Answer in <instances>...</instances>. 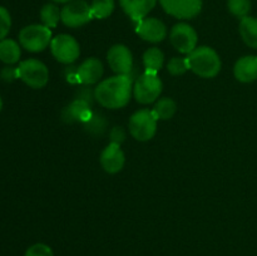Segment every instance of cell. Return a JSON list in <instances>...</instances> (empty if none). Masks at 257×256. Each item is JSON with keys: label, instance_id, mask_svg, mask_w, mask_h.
Here are the masks:
<instances>
[{"label": "cell", "instance_id": "2", "mask_svg": "<svg viewBox=\"0 0 257 256\" xmlns=\"http://www.w3.org/2000/svg\"><path fill=\"white\" fill-rule=\"evenodd\" d=\"M188 69L201 78H215L220 73L222 63L220 55L213 48L197 47L187 55Z\"/></svg>", "mask_w": 257, "mask_h": 256}, {"label": "cell", "instance_id": "17", "mask_svg": "<svg viewBox=\"0 0 257 256\" xmlns=\"http://www.w3.org/2000/svg\"><path fill=\"white\" fill-rule=\"evenodd\" d=\"M93 113L90 112V104L85 100L77 98L73 100L64 110H63V118L65 122H82L84 124L90 118Z\"/></svg>", "mask_w": 257, "mask_h": 256}, {"label": "cell", "instance_id": "28", "mask_svg": "<svg viewBox=\"0 0 257 256\" xmlns=\"http://www.w3.org/2000/svg\"><path fill=\"white\" fill-rule=\"evenodd\" d=\"M25 256H54L53 250L45 243H34L25 252Z\"/></svg>", "mask_w": 257, "mask_h": 256}, {"label": "cell", "instance_id": "3", "mask_svg": "<svg viewBox=\"0 0 257 256\" xmlns=\"http://www.w3.org/2000/svg\"><path fill=\"white\" fill-rule=\"evenodd\" d=\"M163 83L157 74L143 72L133 83V97L141 104H151L160 98Z\"/></svg>", "mask_w": 257, "mask_h": 256}, {"label": "cell", "instance_id": "24", "mask_svg": "<svg viewBox=\"0 0 257 256\" xmlns=\"http://www.w3.org/2000/svg\"><path fill=\"white\" fill-rule=\"evenodd\" d=\"M107 127V120L102 114L93 113L89 119L84 123V128L92 135H102Z\"/></svg>", "mask_w": 257, "mask_h": 256}, {"label": "cell", "instance_id": "11", "mask_svg": "<svg viewBox=\"0 0 257 256\" xmlns=\"http://www.w3.org/2000/svg\"><path fill=\"white\" fill-rule=\"evenodd\" d=\"M108 64L115 74L128 75L133 70V55L124 44H115L108 50Z\"/></svg>", "mask_w": 257, "mask_h": 256}, {"label": "cell", "instance_id": "9", "mask_svg": "<svg viewBox=\"0 0 257 256\" xmlns=\"http://www.w3.org/2000/svg\"><path fill=\"white\" fill-rule=\"evenodd\" d=\"M170 40L172 47L182 54H190L197 48V32L187 23H178L171 29Z\"/></svg>", "mask_w": 257, "mask_h": 256}, {"label": "cell", "instance_id": "26", "mask_svg": "<svg viewBox=\"0 0 257 256\" xmlns=\"http://www.w3.org/2000/svg\"><path fill=\"white\" fill-rule=\"evenodd\" d=\"M167 70L171 75H183L188 70V63L187 58H181V57H173L167 63Z\"/></svg>", "mask_w": 257, "mask_h": 256}, {"label": "cell", "instance_id": "15", "mask_svg": "<svg viewBox=\"0 0 257 256\" xmlns=\"http://www.w3.org/2000/svg\"><path fill=\"white\" fill-rule=\"evenodd\" d=\"M123 12L135 22L147 18L157 4V0H119Z\"/></svg>", "mask_w": 257, "mask_h": 256}, {"label": "cell", "instance_id": "4", "mask_svg": "<svg viewBox=\"0 0 257 256\" xmlns=\"http://www.w3.org/2000/svg\"><path fill=\"white\" fill-rule=\"evenodd\" d=\"M52 39V30L43 24L28 25L19 33L20 45L32 53H39L47 49Z\"/></svg>", "mask_w": 257, "mask_h": 256}, {"label": "cell", "instance_id": "13", "mask_svg": "<svg viewBox=\"0 0 257 256\" xmlns=\"http://www.w3.org/2000/svg\"><path fill=\"white\" fill-rule=\"evenodd\" d=\"M100 166L107 173L114 175L120 172L124 167L125 156L120 148V145L109 143L100 153Z\"/></svg>", "mask_w": 257, "mask_h": 256}, {"label": "cell", "instance_id": "1", "mask_svg": "<svg viewBox=\"0 0 257 256\" xmlns=\"http://www.w3.org/2000/svg\"><path fill=\"white\" fill-rule=\"evenodd\" d=\"M95 100L109 109H119L130 103L133 94L132 75L115 74L98 83L94 88Z\"/></svg>", "mask_w": 257, "mask_h": 256}, {"label": "cell", "instance_id": "30", "mask_svg": "<svg viewBox=\"0 0 257 256\" xmlns=\"http://www.w3.org/2000/svg\"><path fill=\"white\" fill-rule=\"evenodd\" d=\"M0 78H2L4 82H8V83L13 82V80H15L17 78H19V72H18V68L10 67V65L3 68L2 72H0Z\"/></svg>", "mask_w": 257, "mask_h": 256}, {"label": "cell", "instance_id": "20", "mask_svg": "<svg viewBox=\"0 0 257 256\" xmlns=\"http://www.w3.org/2000/svg\"><path fill=\"white\" fill-rule=\"evenodd\" d=\"M165 64V54L162 50L157 47H152L147 49L143 54V65L145 72L155 73L157 74Z\"/></svg>", "mask_w": 257, "mask_h": 256}, {"label": "cell", "instance_id": "31", "mask_svg": "<svg viewBox=\"0 0 257 256\" xmlns=\"http://www.w3.org/2000/svg\"><path fill=\"white\" fill-rule=\"evenodd\" d=\"M83 89H80L79 92H78V97L79 99H83L85 100L87 103H89L90 105H92L93 100L95 99V93H94V89H89L88 88V85H85V87H82Z\"/></svg>", "mask_w": 257, "mask_h": 256}, {"label": "cell", "instance_id": "12", "mask_svg": "<svg viewBox=\"0 0 257 256\" xmlns=\"http://www.w3.org/2000/svg\"><path fill=\"white\" fill-rule=\"evenodd\" d=\"M137 34L150 43H161L167 37V27L157 18H145L137 25Z\"/></svg>", "mask_w": 257, "mask_h": 256}, {"label": "cell", "instance_id": "27", "mask_svg": "<svg viewBox=\"0 0 257 256\" xmlns=\"http://www.w3.org/2000/svg\"><path fill=\"white\" fill-rule=\"evenodd\" d=\"M12 28V17L5 8L0 7V40L5 39Z\"/></svg>", "mask_w": 257, "mask_h": 256}, {"label": "cell", "instance_id": "23", "mask_svg": "<svg viewBox=\"0 0 257 256\" xmlns=\"http://www.w3.org/2000/svg\"><path fill=\"white\" fill-rule=\"evenodd\" d=\"M90 9H92L93 18L105 19L114 10V0H93Z\"/></svg>", "mask_w": 257, "mask_h": 256}, {"label": "cell", "instance_id": "29", "mask_svg": "<svg viewBox=\"0 0 257 256\" xmlns=\"http://www.w3.org/2000/svg\"><path fill=\"white\" fill-rule=\"evenodd\" d=\"M110 143H115V145H122L125 140V131L123 127H113L109 132Z\"/></svg>", "mask_w": 257, "mask_h": 256}, {"label": "cell", "instance_id": "32", "mask_svg": "<svg viewBox=\"0 0 257 256\" xmlns=\"http://www.w3.org/2000/svg\"><path fill=\"white\" fill-rule=\"evenodd\" d=\"M53 3H59V4H67V3L72 2V0H52Z\"/></svg>", "mask_w": 257, "mask_h": 256}, {"label": "cell", "instance_id": "8", "mask_svg": "<svg viewBox=\"0 0 257 256\" xmlns=\"http://www.w3.org/2000/svg\"><path fill=\"white\" fill-rule=\"evenodd\" d=\"M50 50L55 59L62 64H72L79 58V43L69 34H59L50 43Z\"/></svg>", "mask_w": 257, "mask_h": 256}, {"label": "cell", "instance_id": "5", "mask_svg": "<svg viewBox=\"0 0 257 256\" xmlns=\"http://www.w3.org/2000/svg\"><path fill=\"white\" fill-rule=\"evenodd\" d=\"M158 119L152 109H140L133 113L128 122L130 133L135 140L146 142L155 137Z\"/></svg>", "mask_w": 257, "mask_h": 256}, {"label": "cell", "instance_id": "16", "mask_svg": "<svg viewBox=\"0 0 257 256\" xmlns=\"http://www.w3.org/2000/svg\"><path fill=\"white\" fill-rule=\"evenodd\" d=\"M233 75L238 82L251 83L257 79V57L246 55L240 58L233 67Z\"/></svg>", "mask_w": 257, "mask_h": 256}, {"label": "cell", "instance_id": "14", "mask_svg": "<svg viewBox=\"0 0 257 256\" xmlns=\"http://www.w3.org/2000/svg\"><path fill=\"white\" fill-rule=\"evenodd\" d=\"M104 73L102 62L97 58H88L77 68L78 83L84 85H93L98 83Z\"/></svg>", "mask_w": 257, "mask_h": 256}, {"label": "cell", "instance_id": "7", "mask_svg": "<svg viewBox=\"0 0 257 256\" xmlns=\"http://www.w3.org/2000/svg\"><path fill=\"white\" fill-rule=\"evenodd\" d=\"M93 18L90 5L84 0H72L63 7L60 20L69 28H79L88 24Z\"/></svg>", "mask_w": 257, "mask_h": 256}, {"label": "cell", "instance_id": "25", "mask_svg": "<svg viewBox=\"0 0 257 256\" xmlns=\"http://www.w3.org/2000/svg\"><path fill=\"white\" fill-rule=\"evenodd\" d=\"M227 8L237 18L247 17L251 10V0H227Z\"/></svg>", "mask_w": 257, "mask_h": 256}, {"label": "cell", "instance_id": "22", "mask_svg": "<svg viewBox=\"0 0 257 256\" xmlns=\"http://www.w3.org/2000/svg\"><path fill=\"white\" fill-rule=\"evenodd\" d=\"M60 13L62 10H59V8L53 3L45 4L40 10V19H42L43 25L48 27L49 29L57 27L60 20Z\"/></svg>", "mask_w": 257, "mask_h": 256}, {"label": "cell", "instance_id": "21", "mask_svg": "<svg viewBox=\"0 0 257 256\" xmlns=\"http://www.w3.org/2000/svg\"><path fill=\"white\" fill-rule=\"evenodd\" d=\"M177 110V104L172 98H161L156 102L155 107L152 108L153 114L156 115L158 120H168L175 115Z\"/></svg>", "mask_w": 257, "mask_h": 256}, {"label": "cell", "instance_id": "18", "mask_svg": "<svg viewBox=\"0 0 257 256\" xmlns=\"http://www.w3.org/2000/svg\"><path fill=\"white\" fill-rule=\"evenodd\" d=\"M238 32L247 47L257 49V18L248 15L242 18L238 25Z\"/></svg>", "mask_w": 257, "mask_h": 256}, {"label": "cell", "instance_id": "33", "mask_svg": "<svg viewBox=\"0 0 257 256\" xmlns=\"http://www.w3.org/2000/svg\"><path fill=\"white\" fill-rule=\"evenodd\" d=\"M2 108H3V99L2 97H0V110H2Z\"/></svg>", "mask_w": 257, "mask_h": 256}, {"label": "cell", "instance_id": "6", "mask_svg": "<svg viewBox=\"0 0 257 256\" xmlns=\"http://www.w3.org/2000/svg\"><path fill=\"white\" fill-rule=\"evenodd\" d=\"M19 72V79L30 88L40 89L45 87L49 80V70L47 65L38 59H27L23 60L18 67Z\"/></svg>", "mask_w": 257, "mask_h": 256}, {"label": "cell", "instance_id": "19", "mask_svg": "<svg viewBox=\"0 0 257 256\" xmlns=\"http://www.w3.org/2000/svg\"><path fill=\"white\" fill-rule=\"evenodd\" d=\"M22 49L20 45L13 39H3L0 40V60L8 65L15 64L19 62Z\"/></svg>", "mask_w": 257, "mask_h": 256}, {"label": "cell", "instance_id": "10", "mask_svg": "<svg viewBox=\"0 0 257 256\" xmlns=\"http://www.w3.org/2000/svg\"><path fill=\"white\" fill-rule=\"evenodd\" d=\"M167 14L177 19H193L202 9V0H160Z\"/></svg>", "mask_w": 257, "mask_h": 256}]
</instances>
